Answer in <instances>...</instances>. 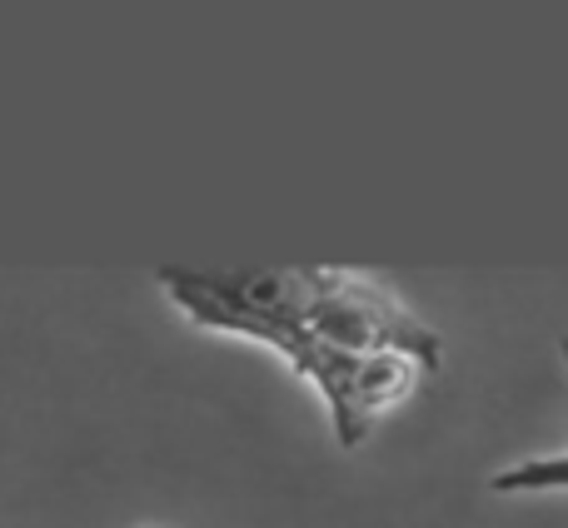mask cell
Here are the masks:
<instances>
[{"instance_id": "1", "label": "cell", "mask_w": 568, "mask_h": 528, "mask_svg": "<svg viewBox=\"0 0 568 528\" xmlns=\"http://www.w3.org/2000/svg\"><path fill=\"white\" fill-rule=\"evenodd\" d=\"M190 324L210 334L270 344L280 359L310 334V309L320 294V270H180L155 274Z\"/></svg>"}, {"instance_id": "2", "label": "cell", "mask_w": 568, "mask_h": 528, "mask_svg": "<svg viewBox=\"0 0 568 528\" xmlns=\"http://www.w3.org/2000/svg\"><path fill=\"white\" fill-rule=\"evenodd\" d=\"M310 334L344 354H409L424 369H439V334L389 290L354 270H320V294L310 309Z\"/></svg>"}, {"instance_id": "3", "label": "cell", "mask_w": 568, "mask_h": 528, "mask_svg": "<svg viewBox=\"0 0 568 528\" xmlns=\"http://www.w3.org/2000/svg\"><path fill=\"white\" fill-rule=\"evenodd\" d=\"M494 494H559L568 489V454H544V459H524L514 469H499L489 479Z\"/></svg>"}, {"instance_id": "4", "label": "cell", "mask_w": 568, "mask_h": 528, "mask_svg": "<svg viewBox=\"0 0 568 528\" xmlns=\"http://www.w3.org/2000/svg\"><path fill=\"white\" fill-rule=\"evenodd\" d=\"M559 349H564V364H568V339H564V344H559Z\"/></svg>"}, {"instance_id": "5", "label": "cell", "mask_w": 568, "mask_h": 528, "mask_svg": "<svg viewBox=\"0 0 568 528\" xmlns=\"http://www.w3.org/2000/svg\"><path fill=\"white\" fill-rule=\"evenodd\" d=\"M145 528H160V524H145Z\"/></svg>"}]
</instances>
